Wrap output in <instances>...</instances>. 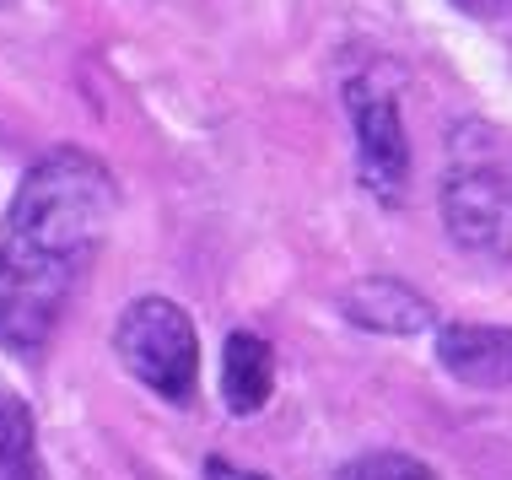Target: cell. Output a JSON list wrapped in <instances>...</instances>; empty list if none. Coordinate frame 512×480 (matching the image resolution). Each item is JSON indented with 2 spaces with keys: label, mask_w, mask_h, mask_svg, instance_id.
<instances>
[{
  "label": "cell",
  "mask_w": 512,
  "mask_h": 480,
  "mask_svg": "<svg viewBox=\"0 0 512 480\" xmlns=\"http://www.w3.org/2000/svg\"><path fill=\"white\" fill-rule=\"evenodd\" d=\"M114 216L119 184L92 152L60 146L27 168L0 227V340L11 351L33 356L49 346Z\"/></svg>",
  "instance_id": "1"
},
{
  "label": "cell",
  "mask_w": 512,
  "mask_h": 480,
  "mask_svg": "<svg viewBox=\"0 0 512 480\" xmlns=\"http://www.w3.org/2000/svg\"><path fill=\"white\" fill-rule=\"evenodd\" d=\"M442 222L464 249H507L512 243L507 146L486 125L453 135V162L442 173Z\"/></svg>",
  "instance_id": "2"
},
{
  "label": "cell",
  "mask_w": 512,
  "mask_h": 480,
  "mask_svg": "<svg viewBox=\"0 0 512 480\" xmlns=\"http://www.w3.org/2000/svg\"><path fill=\"white\" fill-rule=\"evenodd\" d=\"M114 351L124 362V373L141 378L151 394H162L168 405H189L200 383V340L189 313L168 303V297H135L119 313L114 329Z\"/></svg>",
  "instance_id": "3"
},
{
  "label": "cell",
  "mask_w": 512,
  "mask_h": 480,
  "mask_svg": "<svg viewBox=\"0 0 512 480\" xmlns=\"http://www.w3.org/2000/svg\"><path fill=\"white\" fill-rule=\"evenodd\" d=\"M345 108H351V125H356V168H362L367 195H378L383 205H399L410 184V146H405L394 92L378 87L372 76H356L345 81Z\"/></svg>",
  "instance_id": "4"
},
{
  "label": "cell",
  "mask_w": 512,
  "mask_h": 480,
  "mask_svg": "<svg viewBox=\"0 0 512 480\" xmlns=\"http://www.w3.org/2000/svg\"><path fill=\"white\" fill-rule=\"evenodd\" d=\"M437 356L469 389H512V329L502 324H448Z\"/></svg>",
  "instance_id": "5"
},
{
  "label": "cell",
  "mask_w": 512,
  "mask_h": 480,
  "mask_svg": "<svg viewBox=\"0 0 512 480\" xmlns=\"http://www.w3.org/2000/svg\"><path fill=\"white\" fill-rule=\"evenodd\" d=\"M340 313L356 329H378V335H421V329L437 319L432 303H426L421 292H410L405 281H394V276H367V281L345 286Z\"/></svg>",
  "instance_id": "6"
},
{
  "label": "cell",
  "mask_w": 512,
  "mask_h": 480,
  "mask_svg": "<svg viewBox=\"0 0 512 480\" xmlns=\"http://www.w3.org/2000/svg\"><path fill=\"white\" fill-rule=\"evenodd\" d=\"M275 389V356L259 335H232L227 351H221V400H227L232 416H254L265 410Z\"/></svg>",
  "instance_id": "7"
},
{
  "label": "cell",
  "mask_w": 512,
  "mask_h": 480,
  "mask_svg": "<svg viewBox=\"0 0 512 480\" xmlns=\"http://www.w3.org/2000/svg\"><path fill=\"white\" fill-rule=\"evenodd\" d=\"M0 480H44L33 454V427L17 405H6V416H0Z\"/></svg>",
  "instance_id": "8"
},
{
  "label": "cell",
  "mask_w": 512,
  "mask_h": 480,
  "mask_svg": "<svg viewBox=\"0 0 512 480\" xmlns=\"http://www.w3.org/2000/svg\"><path fill=\"white\" fill-rule=\"evenodd\" d=\"M335 480H437L432 464H421L415 454H394V448H383V454H362L351 464H340Z\"/></svg>",
  "instance_id": "9"
},
{
  "label": "cell",
  "mask_w": 512,
  "mask_h": 480,
  "mask_svg": "<svg viewBox=\"0 0 512 480\" xmlns=\"http://www.w3.org/2000/svg\"><path fill=\"white\" fill-rule=\"evenodd\" d=\"M459 11H469V17H496V11H507L512 0H453Z\"/></svg>",
  "instance_id": "10"
},
{
  "label": "cell",
  "mask_w": 512,
  "mask_h": 480,
  "mask_svg": "<svg viewBox=\"0 0 512 480\" xmlns=\"http://www.w3.org/2000/svg\"><path fill=\"white\" fill-rule=\"evenodd\" d=\"M205 470H211V480H270V475H254V470H232L227 459H211Z\"/></svg>",
  "instance_id": "11"
},
{
  "label": "cell",
  "mask_w": 512,
  "mask_h": 480,
  "mask_svg": "<svg viewBox=\"0 0 512 480\" xmlns=\"http://www.w3.org/2000/svg\"><path fill=\"white\" fill-rule=\"evenodd\" d=\"M507 173H512V152H507Z\"/></svg>",
  "instance_id": "12"
}]
</instances>
